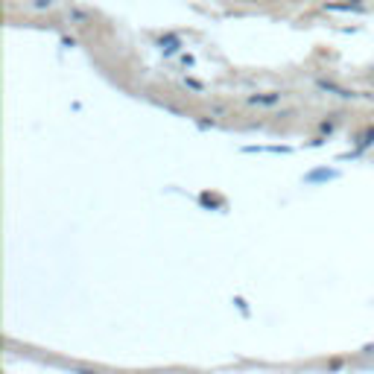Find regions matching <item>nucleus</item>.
I'll return each instance as SVG.
<instances>
[{
    "label": "nucleus",
    "mask_w": 374,
    "mask_h": 374,
    "mask_svg": "<svg viewBox=\"0 0 374 374\" xmlns=\"http://www.w3.org/2000/svg\"><path fill=\"white\" fill-rule=\"evenodd\" d=\"M32 6L35 9H50V6H53V0H32Z\"/></svg>",
    "instance_id": "f257e3e1"
},
{
    "label": "nucleus",
    "mask_w": 374,
    "mask_h": 374,
    "mask_svg": "<svg viewBox=\"0 0 374 374\" xmlns=\"http://www.w3.org/2000/svg\"><path fill=\"white\" fill-rule=\"evenodd\" d=\"M278 97H252V103H275Z\"/></svg>",
    "instance_id": "f03ea898"
}]
</instances>
